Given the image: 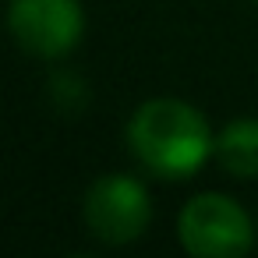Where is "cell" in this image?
Instances as JSON below:
<instances>
[{
  "mask_svg": "<svg viewBox=\"0 0 258 258\" xmlns=\"http://www.w3.org/2000/svg\"><path fill=\"white\" fill-rule=\"evenodd\" d=\"M8 29L25 53L57 60L82 43L85 15L78 0H11Z\"/></svg>",
  "mask_w": 258,
  "mask_h": 258,
  "instance_id": "obj_4",
  "label": "cell"
},
{
  "mask_svg": "<svg viewBox=\"0 0 258 258\" xmlns=\"http://www.w3.org/2000/svg\"><path fill=\"white\" fill-rule=\"evenodd\" d=\"M177 237L195 258H240L254 244V226L230 195L205 191L180 209Z\"/></svg>",
  "mask_w": 258,
  "mask_h": 258,
  "instance_id": "obj_2",
  "label": "cell"
},
{
  "mask_svg": "<svg viewBox=\"0 0 258 258\" xmlns=\"http://www.w3.org/2000/svg\"><path fill=\"white\" fill-rule=\"evenodd\" d=\"M82 219L89 233L103 244H131L149 230L152 219V202L142 180L127 173H106L99 177L82 202Z\"/></svg>",
  "mask_w": 258,
  "mask_h": 258,
  "instance_id": "obj_3",
  "label": "cell"
},
{
  "mask_svg": "<svg viewBox=\"0 0 258 258\" xmlns=\"http://www.w3.org/2000/svg\"><path fill=\"white\" fill-rule=\"evenodd\" d=\"M212 145L216 135L205 113L184 99H149L127 120V149L156 177L187 180L205 166Z\"/></svg>",
  "mask_w": 258,
  "mask_h": 258,
  "instance_id": "obj_1",
  "label": "cell"
},
{
  "mask_svg": "<svg viewBox=\"0 0 258 258\" xmlns=\"http://www.w3.org/2000/svg\"><path fill=\"white\" fill-rule=\"evenodd\" d=\"M212 156L230 177L254 180L258 177V117H237L226 127H219Z\"/></svg>",
  "mask_w": 258,
  "mask_h": 258,
  "instance_id": "obj_5",
  "label": "cell"
}]
</instances>
